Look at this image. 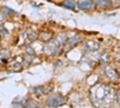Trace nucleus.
Returning a JSON list of instances; mask_svg holds the SVG:
<instances>
[{
  "mask_svg": "<svg viewBox=\"0 0 120 108\" xmlns=\"http://www.w3.org/2000/svg\"><path fill=\"white\" fill-rule=\"evenodd\" d=\"M90 100L96 107H107L111 106L115 100V94L113 88L107 84L100 83L90 89Z\"/></svg>",
  "mask_w": 120,
  "mask_h": 108,
  "instance_id": "f257e3e1",
  "label": "nucleus"
},
{
  "mask_svg": "<svg viewBox=\"0 0 120 108\" xmlns=\"http://www.w3.org/2000/svg\"><path fill=\"white\" fill-rule=\"evenodd\" d=\"M66 35L65 34H59V35H56V37L54 38H52L49 42H47L46 45H45V48H43V51H45V53L46 54H48V55H55L60 49H61V47L65 45V42H66Z\"/></svg>",
  "mask_w": 120,
  "mask_h": 108,
  "instance_id": "f03ea898",
  "label": "nucleus"
},
{
  "mask_svg": "<svg viewBox=\"0 0 120 108\" xmlns=\"http://www.w3.org/2000/svg\"><path fill=\"white\" fill-rule=\"evenodd\" d=\"M64 103H65V97L60 93L52 94L49 97H47V100H46V106L47 107H59V106H61Z\"/></svg>",
  "mask_w": 120,
  "mask_h": 108,
  "instance_id": "7ed1b4c3",
  "label": "nucleus"
},
{
  "mask_svg": "<svg viewBox=\"0 0 120 108\" xmlns=\"http://www.w3.org/2000/svg\"><path fill=\"white\" fill-rule=\"evenodd\" d=\"M103 72H105V74H106V77L108 78V79H111L113 82H116V81L120 79V74L116 72V70H115L114 67L109 66V65H106L105 66Z\"/></svg>",
  "mask_w": 120,
  "mask_h": 108,
  "instance_id": "20e7f679",
  "label": "nucleus"
},
{
  "mask_svg": "<svg viewBox=\"0 0 120 108\" xmlns=\"http://www.w3.org/2000/svg\"><path fill=\"white\" fill-rule=\"evenodd\" d=\"M81 41H82V37L78 36V35L75 36V37H72V38H67L66 42H65V45L63 46V47H64V52H65V53L70 52L73 47H76Z\"/></svg>",
  "mask_w": 120,
  "mask_h": 108,
  "instance_id": "39448f33",
  "label": "nucleus"
},
{
  "mask_svg": "<svg viewBox=\"0 0 120 108\" xmlns=\"http://www.w3.org/2000/svg\"><path fill=\"white\" fill-rule=\"evenodd\" d=\"M23 37H24V41L26 43H31L36 40V37H37V33L34 30V29H25V30L22 31L21 34Z\"/></svg>",
  "mask_w": 120,
  "mask_h": 108,
  "instance_id": "423d86ee",
  "label": "nucleus"
},
{
  "mask_svg": "<svg viewBox=\"0 0 120 108\" xmlns=\"http://www.w3.org/2000/svg\"><path fill=\"white\" fill-rule=\"evenodd\" d=\"M85 49L88 52H91V53H95L100 49V43L97 41H94V40H88L85 42Z\"/></svg>",
  "mask_w": 120,
  "mask_h": 108,
  "instance_id": "0eeeda50",
  "label": "nucleus"
},
{
  "mask_svg": "<svg viewBox=\"0 0 120 108\" xmlns=\"http://www.w3.org/2000/svg\"><path fill=\"white\" fill-rule=\"evenodd\" d=\"M94 1H91V0H81L78 4L79 8H82V10H90V8H93L94 7Z\"/></svg>",
  "mask_w": 120,
  "mask_h": 108,
  "instance_id": "6e6552de",
  "label": "nucleus"
},
{
  "mask_svg": "<svg viewBox=\"0 0 120 108\" xmlns=\"http://www.w3.org/2000/svg\"><path fill=\"white\" fill-rule=\"evenodd\" d=\"M52 38H53V34H52V33H46V31H43V33H41V34L38 35V40L42 41V42H45V43L49 42Z\"/></svg>",
  "mask_w": 120,
  "mask_h": 108,
  "instance_id": "1a4fd4ad",
  "label": "nucleus"
},
{
  "mask_svg": "<svg viewBox=\"0 0 120 108\" xmlns=\"http://www.w3.org/2000/svg\"><path fill=\"white\" fill-rule=\"evenodd\" d=\"M63 6L66 8H70V10H76V1L75 0H64Z\"/></svg>",
  "mask_w": 120,
  "mask_h": 108,
  "instance_id": "9d476101",
  "label": "nucleus"
},
{
  "mask_svg": "<svg viewBox=\"0 0 120 108\" xmlns=\"http://www.w3.org/2000/svg\"><path fill=\"white\" fill-rule=\"evenodd\" d=\"M24 107H40V103L36 101V100H34V99H28V100H25V103H24Z\"/></svg>",
  "mask_w": 120,
  "mask_h": 108,
  "instance_id": "9b49d317",
  "label": "nucleus"
},
{
  "mask_svg": "<svg viewBox=\"0 0 120 108\" xmlns=\"http://www.w3.org/2000/svg\"><path fill=\"white\" fill-rule=\"evenodd\" d=\"M93 1L96 6H100V7H106L111 4V0H93Z\"/></svg>",
  "mask_w": 120,
  "mask_h": 108,
  "instance_id": "f8f14e48",
  "label": "nucleus"
},
{
  "mask_svg": "<svg viewBox=\"0 0 120 108\" xmlns=\"http://www.w3.org/2000/svg\"><path fill=\"white\" fill-rule=\"evenodd\" d=\"M7 58H8V52L7 51H1L0 52V61H6L7 60Z\"/></svg>",
  "mask_w": 120,
  "mask_h": 108,
  "instance_id": "ddd939ff",
  "label": "nucleus"
},
{
  "mask_svg": "<svg viewBox=\"0 0 120 108\" xmlns=\"http://www.w3.org/2000/svg\"><path fill=\"white\" fill-rule=\"evenodd\" d=\"M6 35H7V30H6V28L0 25V40H1V38H4Z\"/></svg>",
  "mask_w": 120,
  "mask_h": 108,
  "instance_id": "4468645a",
  "label": "nucleus"
},
{
  "mask_svg": "<svg viewBox=\"0 0 120 108\" xmlns=\"http://www.w3.org/2000/svg\"><path fill=\"white\" fill-rule=\"evenodd\" d=\"M22 68V64H19V63H15L12 66H11V70L12 71H19Z\"/></svg>",
  "mask_w": 120,
  "mask_h": 108,
  "instance_id": "2eb2a0df",
  "label": "nucleus"
},
{
  "mask_svg": "<svg viewBox=\"0 0 120 108\" xmlns=\"http://www.w3.org/2000/svg\"><path fill=\"white\" fill-rule=\"evenodd\" d=\"M100 60H101L103 64H107V63L109 61V55H108L107 53H105V54L101 56V59H100Z\"/></svg>",
  "mask_w": 120,
  "mask_h": 108,
  "instance_id": "dca6fc26",
  "label": "nucleus"
},
{
  "mask_svg": "<svg viewBox=\"0 0 120 108\" xmlns=\"http://www.w3.org/2000/svg\"><path fill=\"white\" fill-rule=\"evenodd\" d=\"M115 101H116V103L120 106V88L118 89V91H116V94H115Z\"/></svg>",
  "mask_w": 120,
  "mask_h": 108,
  "instance_id": "f3484780",
  "label": "nucleus"
},
{
  "mask_svg": "<svg viewBox=\"0 0 120 108\" xmlns=\"http://www.w3.org/2000/svg\"><path fill=\"white\" fill-rule=\"evenodd\" d=\"M26 54H35V52L33 51V48L31 47H26Z\"/></svg>",
  "mask_w": 120,
  "mask_h": 108,
  "instance_id": "a211bd4d",
  "label": "nucleus"
},
{
  "mask_svg": "<svg viewBox=\"0 0 120 108\" xmlns=\"http://www.w3.org/2000/svg\"><path fill=\"white\" fill-rule=\"evenodd\" d=\"M116 61H118V64L120 65V54H118V55H116Z\"/></svg>",
  "mask_w": 120,
  "mask_h": 108,
  "instance_id": "6ab92c4d",
  "label": "nucleus"
}]
</instances>
